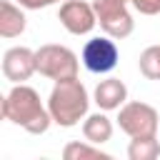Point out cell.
Instances as JSON below:
<instances>
[{"instance_id":"cell-1","label":"cell","mask_w":160,"mask_h":160,"mask_svg":"<svg viewBox=\"0 0 160 160\" xmlns=\"http://www.w3.org/2000/svg\"><path fill=\"white\" fill-rule=\"evenodd\" d=\"M2 118L30 135H42L52 122V115L48 105H42L38 90L25 82H15L2 98Z\"/></svg>"},{"instance_id":"cell-2","label":"cell","mask_w":160,"mask_h":160,"mask_svg":"<svg viewBox=\"0 0 160 160\" xmlns=\"http://www.w3.org/2000/svg\"><path fill=\"white\" fill-rule=\"evenodd\" d=\"M88 108H90V98H88L85 85L78 78L58 80L52 85L50 98H48V110H50L55 125L75 128L80 120L88 118Z\"/></svg>"},{"instance_id":"cell-3","label":"cell","mask_w":160,"mask_h":160,"mask_svg":"<svg viewBox=\"0 0 160 160\" xmlns=\"http://www.w3.org/2000/svg\"><path fill=\"white\" fill-rule=\"evenodd\" d=\"M35 62H38V72L50 78V80H68V78H78V55L65 48V45H55V42H48V45H40L35 50Z\"/></svg>"},{"instance_id":"cell-4","label":"cell","mask_w":160,"mask_h":160,"mask_svg":"<svg viewBox=\"0 0 160 160\" xmlns=\"http://www.w3.org/2000/svg\"><path fill=\"white\" fill-rule=\"evenodd\" d=\"M92 8L98 15V25L105 35L122 40L132 32L135 20H132L125 0H92Z\"/></svg>"},{"instance_id":"cell-5","label":"cell","mask_w":160,"mask_h":160,"mask_svg":"<svg viewBox=\"0 0 160 160\" xmlns=\"http://www.w3.org/2000/svg\"><path fill=\"white\" fill-rule=\"evenodd\" d=\"M118 125L125 135L130 138H142V135H158V128H160V118H158V110L148 102H125L120 108V115H118Z\"/></svg>"},{"instance_id":"cell-6","label":"cell","mask_w":160,"mask_h":160,"mask_svg":"<svg viewBox=\"0 0 160 160\" xmlns=\"http://www.w3.org/2000/svg\"><path fill=\"white\" fill-rule=\"evenodd\" d=\"M82 58V65L88 72L92 75H108L118 68V60H120V50L115 45V38L110 35H102V38H90L80 52Z\"/></svg>"},{"instance_id":"cell-7","label":"cell","mask_w":160,"mask_h":160,"mask_svg":"<svg viewBox=\"0 0 160 160\" xmlns=\"http://www.w3.org/2000/svg\"><path fill=\"white\" fill-rule=\"evenodd\" d=\"M58 20L70 35H90L98 25L95 8L85 0H62L58 10Z\"/></svg>"},{"instance_id":"cell-8","label":"cell","mask_w":160,"mask_h":160,"mask_svg":"<svg viewBox=\"0 0 160 160\" xmlns=\"http://www.w3.org/2000/svg\"><path fill=\"white\" fill-rule=\"evenodd\" d=\"M32 72H38V62H35V50L25 48V45H15L8 48L2 55V75L5 80L15 82H25L32 78Z\"/></svg>"},{"instance_id":"cell-9","label":"cell","mask_w":160,"mask_h":160,"mask_svg":"<svg viewBox=\"0 0 160 160\" xmlns=\"http://www.w3.org/2000/svg\"><path fill=\"white\" fill-rule=\"evenodd\" d=\"M92 100L100 110H120L125 102H128V88L120 78H105L98 82L95 92H92Z\"/></svg>"},{"instance_id":"cell-10","label":"cell","mask_w":160,"mask_h":160,"mask_svg":"<svg viewBox=\"0 0 160 160\" xmlns=\"http://www.w3.org/2000/svg\"><path fill=\"white\" fill-rule=\"evenodd\" d=\"M28 18L22 12V5H15L10 0L0 2V35L2 38H18L25 32Z\"/></svg>"},{"instance_id":"cell-11","label":"cell","mask_w":160,"mask_h":160,"mask_svg":"<svg viewBox=\"0 0 160 160\" xmlns=\"http://www.w3.org/2000/svg\"><path fill=\"white\" fill-rule=\"evenodd\" d=\"M82 135H85V140L102 145L112 138V120L105 112H92L82 120Z\"/></svg>"},{"instance_id":"cell-12","label":"cell","mask_w":160,"mask_h":160,"mask_svg":"<svg viewBox=\"0 0 160 160\" xmlns=\"http://www.w3.org/2000/svg\"><path fill=\"white\" fill-rule=\"evenodd\" d=\"M62 158L65 160H110V152H102L100 145H95L90 140H85V142L72 140L62 148Z\"/></svg>"},{"instance_id":"cell-13","label":"cell","mask_w":160,"mask_h":160,"mask_svg":"<svg viewBox=\"0 0 160 160\" xmlns=\"http://www.w3.org/2000/svg\"><path fill=\"white\" fill-rule=\"evenodd\" d=\"M158 155H160V140H158V135L130 138V145H128V158L130 160H155Z\"/></svg>"},{"instance_id":"cell-14","label":"cell","mask_w":160,"mask_h":160,"mask_svg":"<svg viewBox=\"0 0 160 160\" xmlns=\"http://www.w3.org/2000/svg\"><path fill=\"white\" fill-rule=\"evenodd\" d=\"M138 68H140V72H142L148 80H160V45L145 48V50L140 52Z\"/></svg>"},{"instance_id":"cell-15","label":"cell","mask_w":160,"mask_h":160,"mask_svg":"<svg viewBox=\"0 0 160 160\" xmlns=\"http://www.w3.org/2000/svg\"><path fill=\"white\" fill-rule=\"evenodd\" d=\"M140 15H160V0H130Z\"/></svg>"},{"instance_id":"cell-16","label":"cell","mask_w":160,"mask_h":160,"mask_svg":"<svg viewBox=\"0 0 160 160\" xmlns=\"http://www.w3.org/2000/svg\"><path fill=\"white\" fill-rule=\"evenodd\" d=\"M18 5H22L25 10H40V8H48L52 2H60V0H15Z\"/></svg>"},{"instance_id":"cell-17","label":"cell","mask_w":160,"mask_h":160,"mask_svg":"<svg viewBox=\"0 0 160 160\" xmlns=\"http://www.w3.org/2000/svg\"><path fill=\"white\" fill-rule=\"evenodd\" d=\"M125 2H130V0H125Z\"/></svg>"}]
</instances>
